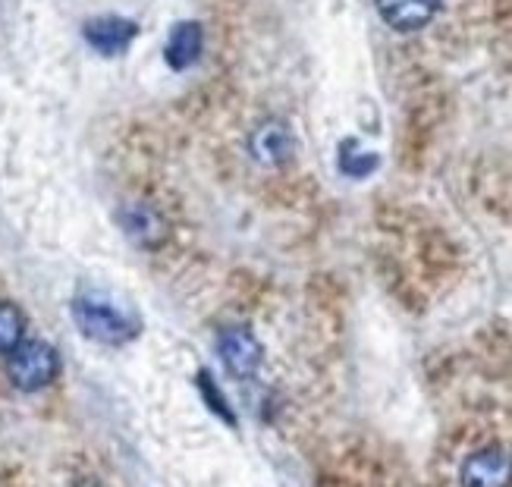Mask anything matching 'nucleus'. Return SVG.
Masks as SVG:
<instances>
[{
  "instance_id": "obj_1",
  "label": "nucleus",
  "mask_w": 512,
  "mask_h": 487,
  "mask_svg": "<svg viewBox=\"0 0 512 487\" xmlns=\"http://www.w3.org/2000/svg\"><path fill=\"white\" fill-rule=\"evenodd\" d=\"M73 318L88 340L104 343V346H123L139 337L136 315H129L120 305L98 299V296H79L73 302Z\"/></svg>"
},
{
  "instance_id": "obj_2",
  "label": "nucleus",
  "mask_w": 512,
  "mask_h": 487,
  "mask_svg": "<svg viewBox=\"0 0 512 487\" xmlns=\"http://www.w3.org/2000/svg\"><path fill=\"white\" fill-rule=\"evenodd\" d=\"M7 371H10V381L19 387V390H41L48 387L57 371H60V359L51 343L44 340H22L13 352H10V362H7Z\"/></svg>"
},
{
  "instance_id": "obj_3",
  "label": "nucleus",
  "mask_w": 512,
  "mask_h": 487,
  "mask_svg": "<svg viewBox=\"0 0 512 487\" xmlns=\"http://www.w3.org/2000/svg\"><path fill=\"white\" fill-rule=\"evenodd\" d=\"M217 352H220V362L227 365V371L233 374V378H252V374L261 368V359H264V349H261L258 337L242 324H230V327L220 330Z\"/></svg>"
},
{
  "instance_id": "obj_4",
  "label": "nucleus",
  "mask_w": 512,
  "mask_h": 487,
  "mask_svg": "<svg viewBox=\"0 0 512 487\" xmlns=\"http://www.w3.org/2000/svg\"><path fill=\"white\" fill-rule=\"evenodd\" d=\"M512 456L500 447H484L462 462V487H509Z\"/></svg>"
},
{
  "instance_id": "obj_5",
  "label": "nucleus",
  "mask_w": 512,
  "mask_h": 487,
  "mask_svg": "<svg viewBox=\"0 0 512 487\" xmlns=\"http://www.w3.org/2000/svg\"><path fill=\"white\" fill-rule=\"evenodd\" d=\"M293 132L286 129V123L280 120H264L255 126V132L249 136V151L258 164L267 167H280L293 158Z\"/></svg>"
},
{
  "instance_id": "obj_6",
  "label": "nucleus",
  "mask_w": 512,
  "mask_h": 487,
  "mask_svg": "<svg viewBox=\"0 0 512 487\" xmlns=\"http://www.w3.org/2000/svg\"><path fill=\"white\" fill-rule=\"evenodd\" d=\"M82 35L98 54L114 57V54H123L129 48L132 38L139 35V26L132 19H123V16H98L92 22H85Z\"/></svg>"
},
{
  "instance_id": "obj_7",
  "label": "nucleus",
  "mask_w": 512,
  "mask_h": 487,
  "mask_svg": "<svg viewBox=\"0 0 512 487\" xmlns=\"http://www.w3.org/2000/svg\"><path fill=\"white\" fill-rule=\"evenodd\" d=\"M377 13L396 32H418L437 16L440 0H374Z\"/></svg>"
},
{
  "instance_id": "obj_8",
  "label": "nucleus",
  "mask_w": 512,
  "mask_h": 487,
  "mask_svg": "<svg viewBox=\"0 0 512 487\" xmlns=\"http://www.w3.org/2000/svg\"><path fill=\"white\" fill-rule=\"evenodd\" d=\"M202 48H205V32L198 22H180V26L170 29V38H167V48H164V60L170 70L183 73L189 66L202 57Z\"/></svg>"
},
{
  "instance_id": "obj_9",
  "label": "nucleus",
  "mask_w": 512,
  "mask_h": 487,
  "mask_svg": "<svg viewBox=\"0 0 512 487\" xmlns=\"http://www.w3.org/2000/svg\"><path fill=\"white\" fill-rule=\"evenodd\" d=\"M120 224H123L126 236H129L132 242H139V246H145V249H158L161 242H164V236H167L164 217H161L158 211H154L151 205H142V202L129 205V208L120 214Z\"/></svg>"
},
{
  "instance_id": "obj_10",
  "label": "nucleus",
  "mask_w": 512,
  "mask_h": 487,
  "mask_svg": "<svg viewBox=\"0 0 512 487\" xmlns=\"http://www.w3.org/2000/svg\"><path fill=\"white\" fill-rule=\"evenodd\" d=\"M22 337H26V318L16 305L0 302V356H10Z\"/></svg>"
},
{
  "instance_id": "obj_11",
  "label": "nucleus",
  "mask_w": 512,
  "mask_h": 487,
  "mask_svg": "<svg viewBox=\"0 0 512 487\" xmlns=\"http://www.w3.org/2000/svg\"><path fill=\"white\" fill-rule=\"evenodd\" d=\"M377 164H381V158L371 154V151H365L355 139H346L340 145V170L346 176H368V173L377 170Z\"/></svg>"
},
{
  "instance_id": "obj_12",
  "label": "nucleus",
  "mask_w": 512,
  "mask_h": 487,
  "mask_svg": "<svg viewBox=\"0 0 512 487\" xmlns=\"http://www.w3.org/2000/svg\"><path fill=\"white\" fill-rule=\"evenodd\" d=\"M195 384H198V390L205 393V403H208L220 418H224L227 425H236V415H233V409L227 406V400H224V393H220V387L211 381V374H208V371H198Z\"/></svg>"
}]
</instances>
